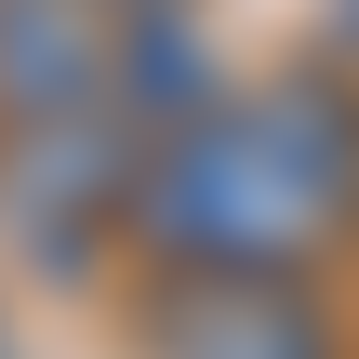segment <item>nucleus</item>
I'll return each mask as SVG.
<instances>
[{"label": "nucleus", "instance_id": "1", "mask_svg": "<svg viewBox=\"0 0 359 359\" xmlns=\"http://www.w3.org/2000/svg\"><path fill=\"white\" fill-rule=\"evenodd\" d=\"M346 213H359V107L333 80H253L147 147L133 240L160 266H306Z\"/></svg>", "mask_w": 359, "mask_h": 359}, {"label": "nucleus", "instance_id": "2", "mask_svg": "<svg viewBox=\"0 0 359 359\" xmlns=\"http://www.w3.org/2000/svg\"><path fill=\"white\" fill-rule=\"evenodd\" d=\"M147 120L120 107H53V120H0V253L40 280H80L107 226H133L147 200Z\"/></svg>", "mask_w": 359, "mask_h": 359}, {"label": "nucleus", "instance_id": "3", "mask_svg": "<svg viewBox=\"0 0 359 359\" xmlns=\"http://www.w3.org/2000/svg\"><path fill=\"white\" fill-rule=\"evenodd\" d=\"M147 359H333V320L293 266H160Z\"/></svg>", "mask_w": 359, "mask_h": 359}, {"label": "nucleus", "instance_id": "4", "mask_svg": "<svg viewBox=\"0 0 359 359\" xmlns=\"http://www.w3.org/2000/svg\"><path fill=\"white\" fill-rule=\"evenodd\" d=\"M120 80V0H0V120L107 107Z\"/></svg>", "mask_w": 359, "mask_h": 359}, {"label": "nucleus", "instance_id": "5", "mask_svg": "<svg viewBox=\"0 0 359 359\" xmlns=\"http://www.w3.org/2000/svg\"><path fill=\"white\" fill-rule=\"evenodd\" d=\"M0 359H13V320H0Z\"/></svg>", "mask_w": 359, "mask_h": 359}, {"label": "nucleus", "instance_id": "6", "mask_svg": "<svg viewBox=\"0 0 359 359\" xmlns=\"http://www.w3.org/2000/svg\"><path fill=\"white\" fill-rule=\"evenodd\" d=\"M346 40H359V0H346Z\"/></svg>", "mask_w": 359, "mask_h": 359}]
</instances>
